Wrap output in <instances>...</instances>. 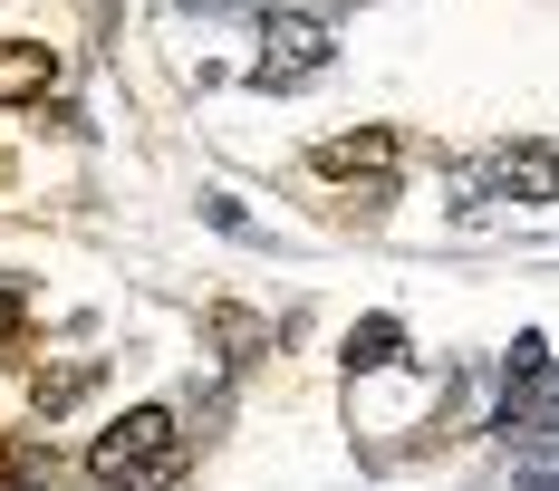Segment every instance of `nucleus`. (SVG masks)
<instances>
[{
  "label": "nucleus",
  "instance_id": "f257e3e1",
  "mask_svg": "<svg viewBox=\"0 0 559 491\" xmlns=\"http://www.w3.org/2000/svg\"><path fill=\"white\" fill-rule=\"evenodd\" d=\"M174 453H183V424L165 405H135L126 424H107L87 443V482L97 491H155V482H174Z\"/></svg>",
  "mask_w": 559,
  "mask_h": 491
},
{
  "label": "nucleus",
  "instance_id": "f03ea898",
  "mask_svg": "<svg viewBox=\"0 0 559 491\" xmlns=\"http://www.w3.org/2000/svg\"><path fill=\"white\" fill-rule=\"evenodd\" d=\"M502 434H559V367H550V337H511Z\"/></svg>",
  "mask_w": 559,
  "mask_h": 491
},
{
  "label": "nucleus",
  "instance_id": "7ed1b4c3",
  "mask_svg": "<svg viewBox=\"0 0 559 491\" xmlns=\"http://www.w3.org/2000/svg\"><path fill=\"white\" fill-rule=\"evenodd\" d=\"M319 68H329V29H319V20H271V49H261L251 77H261V87H309Z\"/></svg>",
  "mask_w": 559,
  "mask_h": 491
},
{
  "label": "nucleus",
  "instance_id": "20e7f679",
  "mask_svg": "<svg viewBox=\"0 0 559 491\" xmlns=\"http://www.w3.org/2000/svg\"><path fill=\"white\" fill-rule=\"evenodd\" d=\"M386 164H395V135H377V125H367V135H329V145H319V173H329V183H367V203H386V193H395Z\"/></svg>",
  "mask_w": 559,
  "mask_h": 491
},
{
  "label": "nucleus",
  "instance_id": "39448f33",
  "mask_svg": "<svg viewBox=\"0 0 559 491\" xmlns=\"http://www.w3.org/2000/svg\"><path fill=\"white\" fill-rule=\"evenodd\" d=\"M58 87V49L49 39H0V107H29Z\"/></svg>",
  "mask_w": 559,
  "mask_h": 491
},
{
  "label": "nucleus",
  "instance_id": "423d86ee",
  "mask_svg": "<svg viewBox=\"0 0 559 491\" xmlns=\"http://www.w3.org/2000/svg\"><path fill=\"white\" fill-rule=\"evenodd\" d=\"M492 183H502L511 203H550L559 193V155L550 145H502V155H492Z\"/></svg>",
  "mask_w": 559,
  "mask_h": 491
},
{
  "label": "nucleus",
  "instance_id": "0eeeda50",
  "mask_svg": "<svg viewBox=\"0 0 559 491\" xmlns=\"http://www.w3.org/2000/svg\"><path fill=\"white\" fill-rule=\"evenodd\" d=\"M405 357V327L395 319H357L347 327V367H395Z\"/></svg>",
  "mask_w": 559,
  "mask_h": 491
},
{
  "label": "nucleus",
  "instance_id": "6e6552de",
  "mask_svg": "<svg viewBox=\"0 0 559 491\" xmlns=\"http://www.w3.org/2000/svg\"><path fill=\"white\" fill-rule=\"evenodd\" d=\"M87 385H97V367H58V376H39L29 395H39V415H58V405H78Z\"/></svg>",
  "mask_w": 559,
  "mask_h": 491
},
{
  "label": "nucleus",
  "instance_id": "1a4fd4ad",
  "mask_svg": "<svg viewBox=\"0 0 559 491\" xmlns=\"http://www.w3.org/2000/svg\"><path fill=\"white\" fill-rule=\"evenodd\" d=\"M20 327H29V289H20V279H0V357L20 347Z\"/></svg>",
  "mask_w": 559,
  "mask_h": 491
}]
</instances>
